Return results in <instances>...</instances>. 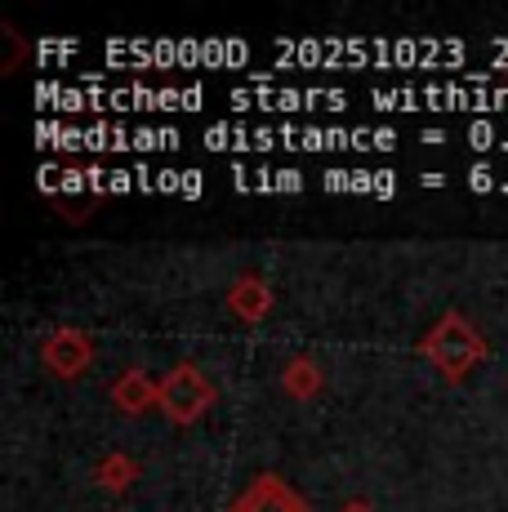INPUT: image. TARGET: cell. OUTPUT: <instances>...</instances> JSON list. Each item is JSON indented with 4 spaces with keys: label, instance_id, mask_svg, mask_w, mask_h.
<instances>
[{
    "label": "cell",
    "instance_id": "9",
    "mask_svg": "<svg viewBox=\"0 0 508 512\" xmlns=\"http://www.w3.org/2000/svg\"><path fill=\"white\" fill-rule=\"evenodd\" d=\"M339 512H379V508H375V504H366V499H348V504L339 508Z\"/></svg>",
    "mask_w": 508,
    "mask_h": 512
},
{
    "label": "cell",
    "instance_id": "5",
    "mask_svg": "<svg viewBox=\"0 0 508 512\" xmlns=\"http://www.w3.org/2000/svg\"><path fill=\"white\" fill-rule=\"evenodd\" d=\"M228 312L237 321H246V326H259L263 317L272 312V285L259 277V272H246V277H237L228 285Z\"/></svg>",
    "mask_w": 508,
    "mask_h": 512
},
{
    "label": "cell",
    "instance_id": "6",
    "mask_svg": "<svg viewBox=\"0 0 508 512\" xmlns=\"http://www.w3.org/2000/svg\"><path fill=\"white\" fill-rule=\"evenodd\" d=\"M112 406L121 415H143V410L161 406V379H152L148 370H125L121 379L112 383Z\"/></svg>",
    "mask_w": 508,
    "mask_h": 512
},
{
    "label": "cell",
    "instance_id": "2",
    "mask_svg": "<svg viewBox=\"0 0 508 512\" xmlns=\"http://www.w3.org/2000/svg\"><path fill=\"white\" fill-rule=\"evenodd\" d=\"M214 401H219V388L192 361H179V366H170L161 374V415L170 423H179V428H188L205 410H214Z\"/></svg>",
    "mask_w": 508,
    "mask_h": 512
},
{
    "label": "cell",
    "instance_id": "7",
    "mask_svg": "<svg viewBox=\"0 0 508 512\" xmlns=\"http://www.w3.org/2000/svg\"><path fill=\"white\" fill-rule=\"evenodd\" d=\"M139 477H143V464L134 455H125V450H107L99 459V468H94V481H99L103 490H112V495H125Z\"/></svg>",
    "mask_w": 508,
    "mask_h": 512
},
{
    "label": "cell",
    "instance_id": "1",
    "mask_svg": "<svg viewBox=\"0 0 508 512\" xmlns=\"http://www.w3.org/2000/svg\"><path fill=\"white\" fill-rule=\"evenodd\" d=\"M486 339L464 312H442L433 321V330L419 339V357H428V366L442 374L446 383H464L468 374L486 361Z\"/></svg>",
    "mask_w": 508,
    "mask_h": 512
},
{
    "label": "cell",
    "instance_id": "4",
    "mask_svg": "<svg viewBox=\"0 0 508 512\" xmlns=\"http://www.w3.org/2000/svg\"><path fill=\"white\" fill-rule=\"evenodd\" d=\"M228 512H312V508L286 477H277V472H259V477L232 499Z\"/></svg>",
    "mask_w": 508,
    "mask_h": 512
},
{
    "label": "cell",
    "instance_id": "3",
    "mask_svg": "<svg viewBox=\"0 0 508 512\" xmlns=\"http://www.w3.org/2000/svg\"><path fill=\"white\" fill-rule=\"evenodd\" d=\"M41 366L50 370L54 379H63V383L81 379V374L94 366V339L85 330H76V326L50 330L45 334V343H41Z\"/></svg>",
    "mask_w": 508,
    "mask_h": 512
},
{
    "label": "cell",
    "instance_id": "8",
    "mask_svg": "<svg viewBox=\"0 0 508 512\" xmlns=\"http://www.w3.org/2000/svg\"><path fill=\"white\" fill-rule=\"evenodd\" d=\"M281 388L290 392L295 401H312V397H321V388H326V379H321V366L308 357H295V361H286V370H281Z\"/></svg>",
    "mask_w": 508,
    "mask_h": 512
}]
</instances>
